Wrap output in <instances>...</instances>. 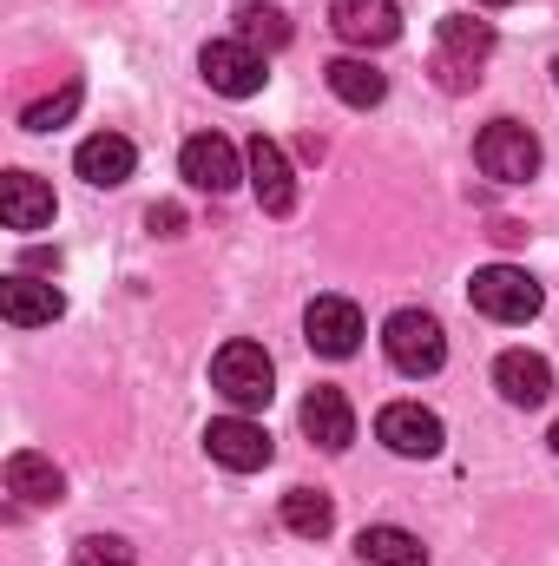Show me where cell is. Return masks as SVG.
Listing matches in <instances>:
<instances>
[{
  "label": "cell",
  "mask_w": 559,
  "mask_h": 566,
  "mask_svg": "<svg viewBox=\"0 0 559 566\" xmlns=\"http://www.w3.org/2000/svg\"><path fill=\"white\" fill-rule=\"evenodd\" d=\"M303 336H309L316 356L342 363V356L362 349V310H356L349 296H316V303L303 310Z\"/></svg>",
  "instance_id": "10"
},
{
  "label": "cell",
  "mask_w": 559,
  "mask_h": 566,
  "mask_svg": "<svg viewBox=\"0 0 559 566\" xmlns=\"http://www.w3.org/2000/svg\"><path fill=\"white\" fill-rule=\"evenodd\" d=\"M244 171H251V191H257V205L271 211V218H289L296 211V171H289V158H283L277 139H251L244 151Z\"/></svg>",
  "instance_id": "12"
},
{
  "label": "cell",
  "mask_w": 559,
  "mask_h": 566,
  "mask_svg": "<svg viewBox=\"0 0 559 566\" xmlns=\"http://www.w3.org/2000/svg\"><path fill=\"white\" fill-rule=\"evenodd\" d=\"M329 27H336V40L369 53V46H389L402 33V7L395 0H329Z\"/></svg>",
  "instance_id": "11"
},
{
  "label": "cell",
  "mask_w": 559,
  "mask_h": 566,
  "mask_svg": "<svg viewBox=\"0 0 559 566\" xmlns=\"http://www.w3.org/2000/svg\"><path fill=\"white\" fill-rule=\"evenodd\" d=\"M553 454H559V422H553Z\"/></svg>",
  "instance_id": "27"
},
{
  "label": "cell",
  "mask_w": 559,
  "mask_h": 566,
  "mask_svg": "<svg viewBox=\"0 0 559 566\" xmlns=\"http://www.w3.org/2000/svg\"><path fill=\"white\" fill-rule=\"evenodd\" d=\"M283 527L303 534V541H323V534L336 527V501H329L323 488H289V494H283Z\"/></svg>",
  "instance_id": "21"
},
{
  "label": "cell",
  "mask_w": 559,
  "mask_h": 566,
  "mask_svg": "<svg viewBox=\"0 0 559 566\" xmlns=\"http://www.w3.org/2000/svg\"><path fill=\"white\" fill-rule=\"evenodd\" d=\"M73 566H133V547H126L119 534H86V541L73 547Z\"/></svg>",
  "instance_id": "24"
},
{
  "label": "cell",
  "mask_w": 559,
  "mask_h": 566,
  "mask_svg": "<svg viewBox=\"0 0 559 566\" xmlns=\"http://www.w3.org/2000/svg\"><path fill=\"white\" fill-rule=\"evenodd\" d=\"M553 86H559V60H553Z\"/></svg>",
  "instance_id": "28"
},
{
  "label": "cell",
  "mask_w": 559,
  "mask_h": 566,
  "mask_svg": "<svg viewBox=\"0 0 559 566\" xmlns=\"http://www.w3.org/2000/svg\"><path fill=\"white\" fill-rule=\"evenodd\" d=\"M303 434L323 448V454H342L356 441V409L342 402V389H309L303 396Z\"/></svg>",
  "instance_id": "16"
},
{
  "label": "cell",
  "mask_w": 559,
  "mask_h": 566,
  "mask_svg": "<svg viewBox=\"0 0 559 566\" xmlns=\"http://www.w3.org/2000/svg\"><path fill=\"white\" fill-rule=\"evenodd\" d=\"M467 303L481 316H494V323H534L540 303H547V290L527 277V271H514V264H487V271L467 277Z\"/></svg>",
  "instance_id": "2"
},
{
  "label": "cell",
  "mask_w": 559,
  "mask_h": 566,
  "mask_svg": "<svg viewBox=\"0 0 559 566\" xmlns=\"http://www.w3.org/2000/svg\"><path fill=\"white\" fill-rule=\"evenodd\" d=\"M382 349H389V363L402 376H434L447 363V336H441V323L428 310H395L382 323Z\"/></svg>",
  "instance_id": "5"
},
{
  "label": "cell",
  "mask_w": 559,
  "mask_h": 566,
  "mask_svg": "<svg viewBox=\"0 0 559 566\" xmlns=\"http://www.w3.org/2000/svg\"><path fill=\"white\" fill-rule=\"evenodd\" d=\"M474 165H481L494 185H527V178L540 171V139H534L520 119H494V126H481V139H474Z\"/></svg>",
  "instance_id": "4"
},
{
  "label": "cell",
  "mask_w": 559,
  "mask_h": 566,
  "mask_svg": "<svg viewBox=\"0 0 559 566\" xmlns=\"http://www.w3.org/2000/svg\"><path fill=\"white\" fill-rule=\"evenodd\" d=\"M474 7H514V0H474Z\"/></svg>",
  "instance_id": "26"
},
{
  "label": "cell",
  "mask_w": 559,
  "mask_h": 566,
  "mask_svg": "<svg viewBox=\"0 0 559 566\" xmlns=\"http://www.w3.org/2000/svg\"><path fill=\"white\" fill-rule=\"evenodd\" d=\"M198 73L211 80V93H224V99H251V93H264V53L257 46H244V40H211L204 53H198Z\"/></svg>",
  "instance_id": "8"
},
{
  "label": "cell",
  "mask_w": 559,
  "mask_h": 566,
  "mask_svg": "<svg viewBox=\"0 0 559 566\" xmlns=\"http://www.w3.org/2000/svg\"><path fill=\"white\" fill-rule=\"evenodd\" d=\"M204 454L218 461V468H231V474H257V468H271V434H264V422H251V416H218V422L204 428Z\"/></svg>",
  "instance_id": "7"
},
{
  "label": "cell",
  "mask_w": 559,
  "mask_h": 566,
  "mask_svg": "<svg viewBox=\"0 0 559 566\" xmlns=\"http://www.w3.org/2000/svg\"><path fill=\"white\" fill-rule=\"evenodd\" d=\"M356 554H362V566H428V547L409 527H362Z\"/></svg>",
  "instance_id": "20"
},
{
  "label": "cell",
  "mask_w": 559,
  "mask_h": 566,
  "mask_svg": "<svg viewBox=\"0 0 559 566\" xmlns=\"http://www.w3.org/2000/svg\"><path fill=\"white\" fill-rule=\"evenodd\" d=\"M133 165H139V151H133V139L126 133H93V139H80V151H73V171L86 178V185H126L133 178Z\"/></svg>",
  "instance_id": "15"
},
{
  "label": "cell",
  "mask_w": 559,
  "mask_h": 566,
  "mask_svg": "<svg viewBox=\"0 0 559 566\" xmlns=\"http://www.w3.org/2000/svg\"><path fill=\"white\" fill-rule=\"evenodd\" d=\"M145 224H151L158 238H171V231L184 224V211H178V205H151V211H145Z\"/></svg>",
  "instance_id": "25"
},
{
  "label": "cell",
  "mask_w": 559,
  "mask_h": 566,
  "mask_svg": "<svg viewBox=\"0 0 559 566\" xmlns=\"http://www.w3.org/2000/svg\"><path fill=\"white\" fill-rule=\"evenodd\" d=\"M494 389H500L514 409H540V402L553 396V363L534 356V349H507V356L494 363Z\"/></svg>",
  "instance_id": "14"
},
{
  "label": "cell",
  "mask_w": 559,
  "mask_h": 566,
  "mask_svg": "<svg viewBox=\"0 0 559 566\" xmlns=\"http://www.w3.org/2000/svg\"><path fill=\"white\" fill-rule=\"evenodd\" d=\"M0 218H7V231H20V238L46 231V224H53V185L33 178V171H7V178H0Z\"/></svg>",
  "instance_id": "13"
},
{
  "label": "cell",
  "mask_w": 559,
  "mask_h": 566,
  "mask_svg": "<svg viewBox=\"0 0 559 566\" xmlns=\"http://www.w3.org/2000/svg\"><path fill=\"white\" fill-rule=\"evenodd\" d=\"M66 310V296L53 290V283L40 277H7L0 283V316L13 323V329H40V323H53Z\"/></svg>",
  "instance_id": "17"
},
{
  "label": "cell",
  "mask_w": 559,
  "mask_h": 566,
  "mask_svg": "<svg viewBox=\"0 0 559 566\" xmlns=\"http://www.w3.org/2000/svg\"><path fill=\"white\" fill-rule=\"evenodd\" d=\"M211 389L238 409V416H251V409H271V396H277V363L264 356V343H224L218 356H211Z\"/></svg>",
  "instance_id": "1"
},
{
  "label": "cell",
  "mask_w": 559,
  "mask_h": 566,
  "mask_svg": "<svg viewBox=\"0 0 559 566\" xmlns=\"http://www.w3.org/2000/svg\"><path fill=\"white\" fill-rule=\"evenodd\" d=\"M7 494H13L20 507H53V501L66 494V474H60L46 454H13V461H7Z\"/></svg>",
  "instance_id": "18"
},
{
  "label": "cell",
  "mask_w": 559,
  "mask_h": 566,
  "mask_svg": "<svg viewBox=\"0 0 559 566\" xmlns=\"http://www.w3.org/2000/svg\"><path fill=\"white\" fill-rule=\"evenodd\" d=\"M376 441H382L389 454H402V461H434L441 441H447V428H441L434 409H421V402H389V409L376 416Z\"/></svg>",
  "instance_id": "6"
},
{
  "label": "cell",
  "mask_w": 559,
  "mask_h": 566,
  "mask_svg": "<svg viewBox=\"0 0 559 566\" xmlns=\"http://www.w3.org/2000/svg\"><path fill=\"white\" fill-rule=\"evenodd\" d=\"M494 53V27L487 20H467V13H447L441 20V46H434V73L447 93H467L481 80V60Z\"/></svg>",
  "instance_id": "3"
},
{
  "label": "cell",
  "mask_w": 559,
  "mask_h": 566,
  "mask_svg": "<svg viewBox=\"0 0 559 566\" xmlns=\"http://www.w3.org/2000/svg\"><path fill=\"white\" fill-rule=\"evenodd\" d=\"M323 80H329V93H336L342 106H356V113H369V106H382V99H389V80H382L369 60H329V66H323Z\"/></svg>",
  "instance_id": "19"
},
{
  "label": "cell",
  "mask_w": 559,
  "mask_h": 566,
  "mask_svg": "<svg viewBox=\"0 0 559 566\" xmlns=\"http://www.w3.org/2000/svg\"><path fill=\"white\" fill-rule=\"evenodd\" d=\"M178 171H184V185H191V191H211V198H224L238 178H251V171H244V158H238V145L224 139V133H198V139H184Z\"/></svg>",
  "instance_id": "9"
},
{
  "label": "cell",
  "mask_w": 559,
  "mask_h": 566,
  "mask_svg": "<svg viewBox=\"0 0 559 566\" xmlns=\"http://www.w3.org/2000/svg\"><path fill=\"white\" fill-rule=\"evenodd\" d=\"M238 40L257 46V53L289 46V20H283V7H271V0H244V7H238Z\"/></svg>",
  "instance_id": "22"
},
{
  "label": "cell",
  "mask_w": 559,
  "mask_h": 566,
  "mask_svg": "<svg viewBox=\"0 0 559 566\" xmlns=\"http://www.w3.org/2000/svg\"><path fill=\"white\" fill-rule=\"evenodd\" d=\"M73 113H80V86H60L53 99H33V106L20 113V126H27V133H53V126H66Z\"/></svg>",
  "instance_id": "23"
}]
</instances>
